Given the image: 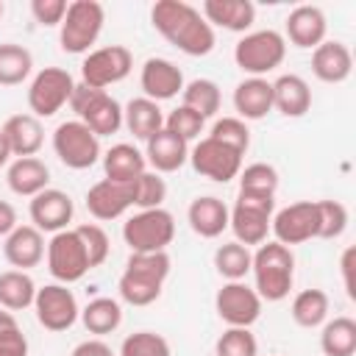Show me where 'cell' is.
I'll list each match as a JSON object with an SVG mask.
<instances>
[{
  "instance_id": "6da1fadb",
  "label": "cell",
  "mask_w": 356,
  "mask_h": 356,
  "mask_svg": "<svg viewBox=\"0 0 356 356\" xmlns=\"http://www.w3.org/2000/svg\"><path fill=\"white\" fill-rule=\"evenodd\" d=\"M153 28L181 53L186 56H209L214 50V28L203 19V14L184 0H159L150 8Z\"/></svg>"
},
{
  "instance_id": "7a4b0ae2",
  "label": "cell",
  "mask_w": 356,
  "mask_h": 356,
  "mask_svg": "<svg viewBox=\"0 0 356 356\" xmlns=\"http://www.w3.org/2000/svg\"><path fill=\"white\" fill-rule=\"evenodd\" d=\"M170 256L167 250L159 253H131L125 261V270L120 275V298L131 306H150L153 300H159L164 281L170 275Z\"/></svg>"
},
{
  "instance_id": "3957f363",
  "label": "cell",
  "mask_w": 356,
  "mask_h": 356,
  "mask_svg": "<svg viewBox=\"0 0 356 356\" xmlns=\"http://www.w3.org/2000/svg\"><path fill=\"white\" fill-rule=\"evenodd\" d=\"M250 273H253V289L261 300L267 303H278L289 295L292 284H295V256L292 248L281 245V242H261L253 253L250 261Z\"/></svg>"
},
{
  "instance_id": "277c9868",
  "label": "cell",
  "mask_w": 356,
  "mask_h": 356,
  "mask_svg": "<svg viewBox=\"0 0 356 356\" xmlns=\"http://www.w3.org/2000/svg\"><path fill=\"white\" fill-rule=\"evenodd\" d=\"M103 22H106V8L97 0H72V3H67V14L58 25L61 50L72 53V56L86 53L97 42V36L103 31Z\"/></svg>"
},
{
  "instance_id": "5b68a950",
  "label": "cell",
  "mask_w": 356,
  "mask_h": 356,
  "mask_svg": "<svg viewBox=\"0 0 356 356\" xmlns=\"http://www.w3.org/2000/svg\"><path fill=\"white\" fill-rule=\"evenodd\" d=\"M70 108L75 111V120H81L97 139L111 136L122 128V106L106 89H92L86 83H75Z\"/></svg>"
},
{
  "instance_id": "8992f818",
  "label": "cell",
  "mask_w": 356,
  "mask_h": 356,
  "mask_svg": "<svg viewBox=\"0 0 356 356\" xmlns=\"http://www.w3.org/2000/svg\"><path fill=\"white\" fill-rule=\"evenodd\" d=\"M122 239L131 253H159L175 239V217L161 209H142L122 222Z\"/></svg>"
},
{
  "instance_id": "52a82bcc",
  "label": "cell",
  "mask_w": 356,
  "mask_h": 356,
  "mask_svg": "<svg viewBox=\"0 0 356 356\" xmlns=\"http://www.w3.org/2000/svg\"><path fill=\"white\" fill-rule=\"evenodd\" d=\"M284 56H286V39L273 28L250 31L234 47L236 67L242 72H248L250 78H261V75L273 72L275 67H281Z\"/></svg>"
},
{
  "instance_id": "ba28073f",
  "label": "cell",
  "mask_w": 356,
  "mask_h": 356,
  "mask_svg": "<svg viewBox=\"0 0 356 356\" xmlns=\"http://www.w3.org/2000/svg\"><path fill=\"white\" fill-rule=\"evenodd\" d=\"M275 214V197H261V195H236L234 209L228 211V228L234 231L236 242L250 248L267 242L270 234V220Z\"/></svg>"
},
{
  "instance_id": "9c48e42d",
  "label": "cell",
  "mask_w": 356,
  "mask_h": 356,
  "mask_svg": "<svg viewBox=\"0 0 356 356\" xmlns=\"http://www.w3.org/2000/svg\"><path fill=\"white\" fill-rule=\"evenodd\" d=\"M47 270L56 278V284H75L81 281L92 267H89V256L86 248L78 236L75 228H64L58 234H53V239L47 242Z\"/></svg>"
},
{
  "instance_id": "30bf717a",
  "label": "cell",
  "mask_w": 356,
  "mask_h": 356,
  "mask_svg": "<svg viewBox=\"0 0 356 356\" xmlns=\"http://www.w3.org/2000/svg\"><path fill=\"white\" fill-rule=\"evenodd\" d=\"M75 92V78L61 70V67H44L33 75L31 86H28V106L31 114L36 120L42 117H53L56 111H61L70 97Z\"/></svg>"
},
{
  "instance_id": "8fae6325",
  "label": "cell",
  "mask_w": 356,
  "mask_h": 356,
  "mask_svg": "<svg viewBox=\"0 0 356 356\" xmlns=\"http://www.w3.org/2000/svg\"><path fill=\"white\" fill-rule=\"evenodd\" d=\"M53 150L64 167L89 170L100 159V139L81 120H67L53 131Z\"/></svg>"
},
{
  "instance_id": "7c38bea8",
  "label": "cell",
  "mask_w": 356,
  "mask_h": 356,
  "mask_svg": "<svg viewBox=\"0 0 356 356\" xmlns=\"http://www.w3.org/2000/svg\"><path fill=\"white\" fill-rule=\"evenodd\" d=\"M134 70V56L122 44H106L92 50L81 64V83L92 89H106L125 81Z\"/></svg>"
},
{
  "instance_id": "4fadbf2b",
  "label": "cell",
  "mask_w": 356,
  "mask_h": 356,
  "mask_svg": "<svg viewBox=\"0 0 356 356\" xmlns=\"http://www.w3.org/2000/svg\"><path fill=\"white\" fill-rule=\"evenodd\" d=\"M261 298L245 281H225L217 289L214 309L228 328H250L261 317Z\"/></svg>"
},
{
  "instance_id": "5bb4252c",
  "label": "cell",
  "mask_w": 356,
  "mask_h": 356,
  "mask_svg": "<svg viewBox=\"0 0 356 356\" xmlns=\"http://www.w3.org/2000/svg\"><path fill=\"white\" fill-rule=\"evenodd\" d=\"M33 312L42 328L47 331H67L75 325V320L81 317L78 300L72 295V289H67V284H44L36 289L33 298Z\"/></svg>"
},
{
  "instance_id": "9a60e30c",
  "label": "cell",
  "mask_w": 356,
  "mask_h": 356,
  "mask_svg": "<svg viewBox=\"0 0 356 356\" xmlns=\"http://www.w3.org/2000/svg\"><path fill=\"white\" fill-rule=\"evenodd\" d=\"M189 161H192V170L209 181H217V184H228L239 175L242 170V153H236L234 147L211 139V136H203L192 150H189Z\"/></svg>"
},
{
  "instance_id": "2e32d148",
  "label": "cell",
  "mask_w": 356,
  "mask_h": 356,
  "mask_svg": "<svg viewBox=\"0 0 356 356\" xmlns=\"http://www.w3.org/2000/svg\"><path fill=\"white\" fill-rule=\"evenodd\" d=\"M270 231L275 234V242H281L286 248L317 239V206H314V200H298V203H289L281 211H275L270 220Z\"/></svg>"
},
{
  "instance_id": "e0dca14e",
  "label": "cell",
  "mask_w": 356,
  "mask_h": 356,
  "mask_svg": "<svg viewBox=\"0 0 356 356\" xmlns=\"http://www.w3.org/2000/svg\"><path fill=\"white\" fill-rule=\"evenodd\" d=\"M28 214H31L33 228H39L42 234H58V231H64L72 222L75 206H72V197L67 192L47 186L36 197H31Z\"/></svg>"
},
{
  "instance_id": "ac0fdd59",
  "label": "cell",
  "mask_w": 356,
  "mask_h": 356,
  "mask_svg": "<svg viewBox=\"0 0 356 356\" xmlns=\"http://www.w3.org/2000/svg\"><path fill=\"white\" fill-rule=\"evenodd\" d=\"M86 209L95 220H117L122 217L128 209H134V181L122 184V181H97L95 186H89L86 192Z\"/></svg>"
},
{
  "instance_id": "d6986e66",
  "label": "cell",
  "mask_w": 356,
  "mask_h": 356,
  "mask_svg": "<svg viewBox=\"0 0 356 356\" xmlns=\"http://www.w3.org/2000/svg\"><path fill=\"white\" fill-rule=\"evenodd\" d=\"M139 86L147 100H172L184 92V72L170 58H147L139 72Z\"/></svg>"
},
{
  "instance_id": "ffe728a7",
  "label": "cell",
  "mask_w": 356,
  "mask_h": 356,
  "mask_svg": "<svg viewBox=\"0 0 356 356\" xmlns=\"http://www.w3.org/2000/svg\"><path fill=\"white\" fill-rule=\"evenodd\" d=\"M44 234L33 225H17L6 239H3V256L14 270H31L39 267L44 259Z\"/></svg>"
},
{
  "instance_id": "44dd1931",
  "label": "cell",
  "mask_w": 356,
  "mask_h": 356,
  "mask_svg": "<svg viewBox=\"0 0 356 356\" xmlns=\"http://www.w3.org/2000/svg\"><path fill=\"white\" fill-rule=\"evenodd\" d=\"M286 36L295 47L300 50H314L317 44L325 42V31H328V19L323 14L320 6H298L289 11L286 25H284Z\"/></svg>"
},
{
  "instance_id": "7402d4cb",
  "label": "cell",
  "mask_w": 356,
  "mask_h": 356,
  "mask_svg": "<svg viewBox=\"0 0 356 356\" xmlns=\"http://www.w3.org/2000/svg\"><path fill=\"white\" fill-rule=\"evenodd\" d=\"M312 72L323 83H342L353 72V56L345 42L325 39L312 50Z\"/></svg>"
},
{
  "instance_id": "603a6c76",
  "label": "cell",
  "mask_w": 356,
  "mask_h": 356,
  "mask_svg": "<svg viewBox=\"0 0 356 356\" xmlns=\"http://www.w3.org/2000/svg\"><path fill=\"white\" fill-rule=\"evenodd\" d=\"M145 161L153 167V172H175L189 161V142L178 139L170 131H159L145 142Z\"/></svg>"
},
{
  "instance_id": "cb8c5ba5",
  "label": "cell",
  "mask_w": 356,
  "mask_h": 356,
  "mask_svg": "<svg viewBox=\"0 0 356 356\" xmlns=\"http://www.w3.org/2000/svg\"><path fill=\"white\" fill-rule=\"evenodd\" d=\"M200 14L211 28L245 33L256 19V6L250 0H206Z\"/></svg>"
},
{
  "instance_id": "d4e9b609",
  "label": "cell",
  "mask_w": 356,
  "mask_h": 356,
  "mask_svg": "<svg viewBox=\"0 0 356 356\" xmlns=\"http://www.w3.org/2000/svg\"><path fill=\"white\" fill-rule=\"evenodd\" d=\"M6 184L19 197H36L50 184V167L36 156L14 159L6 170Z\"/></svg>"
},
{
  "instance_id": "484cf974",
  "label": "cell",
  "mask_w": 356,
  "mask_h": 356,
  "mask_svg": "<svg viewBox=\"0 0 356 356\" xmlns=\"http://www.w3.org/2000/svg\"><path fill=\"white\" fill-rule=\"evenodd\" d=\"M234 108L239 120H264L273 111V83L267 78H245L234 89Z\"/></svg>"
},
{
  "instance_id": "4316f807",
  "label": "cell",
  "mask_w": 356,
  "mask_h": 356,
  "mask_svg": "<svg viewBox=\"0 0 356 356\" xmlns=\"http://www.w3.org/2000/svg\"><path fill=\"white\" fill-rule=\"evenodd\" d=\"M3 136L8 142L11 156L25 159V156H36L42 142H44V128L33 114H14L3 122Z\"/></svg>"
},
{
  "instance_id": "83f0119b",
  "label": "cell",
  "mask_w": 356,
  "mask_h": 356,
  "mask_svg": "<svg viewBox=\"0 0 356 356\" xmlns=\"http://www.w3.org/2000/svg\"><path fill=\"white\" fill-rule=\"evenodd\" d=\"M186 220H189V228L197 236L217 239L228 228V206L220 197H214V195H203V197H195L189 203Z\"/></svg>"
},
{
  "instance_id": "f1b7e54d",
  "label": "cell",
  "mask_w": 356,
  "mask_h": 356,
  "mask_svg": "<svg viewBox=\"0 0 356 356\" xmlns=\"http://www.w3.org/2000/svg\"><path fill=\"white\" fill-rule=\"evenodd\" d=\"M273 108H278L284 117H303L312 108L309 83L295 72L278 75L273 81Z\"/></svg>"
},
{
  "instance_id": "f546056e",
  "label": "cell",
  "mask_w": 356,
  "mask_h": 356,
  "mask_svg": "<svg viewBox=\"0 0 356 356\" xmlns=\"http://www.w3.org/2000/svg\"><path fill=\"white\" fill-rule=\"evenodd\" d=\"M147 170V161H145V153L128 142H120V145H111L106 153H103V172L108 181H122V184H131L136 181L142 172Z\"/></svg>"
},
{
  "instance_id": "4dcf8cb0",
  "label": "cell",
  "mask_w": 356,
  "mask_h": 356,
  "mask_svg": "<svg viewBox=\"0 0 356 356\" xmlns=\"http://www.w3.org/2000/svg\"><path fill=\"white\" fill-rule=\"evenodd\" d=\"M122 125L134 134V139L147 142L153 134H159L164 128L161 106L156 100H147V97H134L122 108Z\"/></svg>"
},
{
  "instance_id": "1f68e13d",
  "label": "cell",
  "mask_w": 356,
  "mask_h": 356,
  "mask_svg": "<svg viewBox=\"0 0 356 356\" xmlns=\"http://www.w3.org/2000/svg\"><path fill=\"white\" fill-rule=\"evenodd\" d=\"M81 323L95 337L114 334L122 323V306L114 298H95L81 309Z\"/></svg>"
},
{
  "instance_id": "d6a6232c",
  "label": "cell",
  "mask_w": 356,
  "mask_h": 356,
  "mask_svg": "<svg viewBox=\"0 0 356 356\" xmlns=\"http://www.w3.org/2000/svg\"><path fill=\"white\" fill-rule=\"evenodd\" d=\"M36 284L25 270H6L0 273V306L8 312H22L33 306Z\"/></svg>"
},
{
  "instance_id": "836d02e7",
  "label": "cell",
  "mask_w": 356,
  "mask_h": 356,
  "mask_svg": "<svg viewBox=\"0 0 356 356\" xmlns=\"http://www.w3.org/2000/svg\"><path fill=\"white\" fill-rule=\"evenodd\" d=\"M328 309H331V300L323 289H303L295 295L289 314L300 328H320L328 320Z\"/></svg>"
},
{
  "instance_id": "e575fe53",
  "label": "cell",
  "mask_w": 356,
  "mask_h": 356,
  "mask_svg": "<svg viewBox=\"0 0 356 356\" xmlns=\"http://www.w3.org/2000/svg\"><path fill=\"white\" fill-rule=\"evenodd\" d=\"M320 348L325 356H353L356 353V320L334 317L323 323Z\"/></svg>"
},
{
  "instance_id": "d590c367",
  "label": "cell",
  "mask_w": 356,
  "mask_h": 356,
  "mask_svg": "<svg viewBox=\"0 0 356 356\" xmlns=\"http://www.w3.org/2000/svg\"><path fill=\"white\" fill-rule=\"evenodd\" d=\"M31 70H33V56L28 47L14 42L0 44V86H19L22 81H28Z\"/></svg>"
},
{
  "instance_id": "8d00e7d4",
  "label": "cell",
  "mask_w": 356,
  "mask_h": 356,
  "mask_svg": "<svg viewBox=\"0 0 356 356\" xmlns=\"http://www.w3.org/2000/svg\"><path fill=\"white\" fill-rule=\"evenodd\" d=\"M186 108L197 111L203 120L214 117L220 111V103H222V95H220V86L211 81V78H195L189 83H184V92H181Z\"/></svg>"
},
{
  "instance_id": "74e56055",
  "label": "cell",
  "mask_w": 356,
  "mask_h": 356,
  "mask_svg": "<svg viewBox=\"0 0 356 356\" xmlns=\"http://www.w3.org/2000/svg\"><path fill=\"white\" fill-rule=\"evenodd\" d=\"M250 261H253L250 248L239 245L236 239L234 242H222L214 250V267L225 281H242L250 273Z\"/></svg>"
},
{
  "instance_id": "f35d334b",
  "label": "cell",
  "mask_w": 356,
  "mask_h": 356,
  "mask_svg": "<svg viewBox=\"0 0 356 356\" xmlns=\"http://www.w3.org/2000/svg\"><path fill=\"white\" fill-rule=\"evenodd\" d=\"M239 192L245 195H261V197H275L278 192V172L273 164L253 161L245 170H239Z\"/></svg>"
},
{
  "instance_id": "ab89813d",
  "label": "cell",
  "mask_w": 356,
  "mask_h": 356,
  "mask_svg": "<svg viewBox=\"0 0 356 356\" xmlns=\"http://www.w3.org/2000/svg\"><path fill=\"white\" fill-rule=\"evenodd\" d=\"M167 200V181L153 172V170H145L136 181H134V206L142 211V209H161V203Z\"/></svg>"
},
{
  "instance_id": "60d3db41",
  "label": "cell",
  "mask_w": 356,
  "mask_h": 356,
  "mask_svg": "<svg viewBox=\"0 0 356 356\" xmlns=\"http://www.w3.org/2000/svg\"><path fill=\"white\" fill-rule=\"evenodd\" d=\"M317 206V239H337L348 228V209L339 200H314Z\"/></svg>"
},
{
  "instance_id": "b9f144b4",
  "label": "cell",
  "mask_w": 356,
  "mask_h": 356,
  "mask_svg": "<svg viewBox=\"0 0 356 356\" xmlns=\"http://www.w3.org/2000/svg\"><path fill=\"white\" fill-rule=\"evenodd\" d=\"M120 356H172L170 342L156 331L128 334L120 345Z\"/></svg>"
},
{
  "instance_id": "7bdbcfd3",
  "label": "cell",
  "mask_w": 356,
  "mask_h": 356,
  "mask_svg": "<svg viewBox=\"0 0 356 356\" xmlns=\"http://www.w3.org/2000/svg\"><path fill=\"white\" fill-rule=\"evenodd\" d=\"M214 356H259V342L250 328H225L214 345Z\"/></svg>"
},
{
  "instance_id": "ee69618b",
  "label": "cell",
  "mask_w": 356,
  "mask_h": 356,
  "mask_svg": "<svg viewBox=\"0 0 356 356\" xmlns=\"http://www.w3.org/2000/svg\"><path fill=\"white\" fill-rule=\"evenodd\" d=\"M203 125H206V120H203L197 111L186 108V106L172 108V111L164 117V131L175 134V136H178V139H184V142L197 139V136L203 134Z\"/></svg>"
},
{
  "instance_id": "f6af8a7d",
  "label": "cell",
  "mask_w": 356,
  "mask_h": 356,
  "mask_svg": "<svg viewBox=\"0 0 356 356\" xmlns=\"http://www.w3.org/2000/svg\"><path fill=\"white\" fill-rule=\"evenodd\" d=\"M209 136L217 139V142H222V145H228V147H234L242 156L250 147V131H248L245 120H239V117H222V120H217L211 125V134Z\"/></svg>"
},
{
  "instance_id": "bcb514c9",
  "label": "cell",
  "mask_w": 356,
  "mask_h": 356,
  "mask_svg": "<svg viewBox=\"0 0 356 356\" xmlns=\"http://www.w3.org/2000/svg\"><path fill=\"white\" fill-rule=\"evenodd\" d=\"M83 248H86V256H89V267H100L106 259H108V250H111V242H108V234L97 225V222H83L75 228Z\"/></svg>"
},
{
  "instance_id": "7dc6e473",
  "label": "cell",
  "mask_w": 356,
  "mask_h": 356,
  "mask_svg": "<svg viewBox=\"0 0 356 356\" xmlns=\"http://www.w3.org/2000/svg\"><path fill=\"white\" fill-rule=\"evenodd\" d=\"M31 14L44 28L61 25V19L67 14V0H31Z\"/></svg>"
},
{
  "instance_id": "c3c4849f",
  "label": "cell",
  "mask_w": 356,
  "mask_h": 356,
  "mask_svg": "<svg viewBox=\"0 0 356 356\" xmlns=\"http://www.w3.org/2000/svg\"><path fill=\"white\" fill-rule=\"evenodd\" d=\"M0 356H28V339L19 325L0 331Z\"/></svg>"
},
{
  "instance_id": "681fc988",
  "label": "cell",
  "mask_w": 356,
  "mask_h": 356,
  "mask_svg": "<svg viewBox=\"0 0 356 356\" xmlns=\"http://www.w3.org/2000/svg\"><path fill=\"white\" fill-rule=\"evenodd\" d=\"M353 270H356V248H345L342 259H339V273H342V284L350 300H356V284H353Z\"/></svg>"
},
{
  "instance_id": "f907efd6",
  "label": "cell",
  "mask_w": 356,
  "mask_h": 356,
  "mask_svg": "<svg viewBox=\"0 0 356 356\" xmlns=\"http://www.w3.org/2000/svg\"><path fill=\"white\" fill-rule=\"evenodd\" d=\"M70 356H114V350H111V345H106L100 337H95V339L78 342Z\"/></svg>"
},
{
  "instance_id": "816d5d0a",
  "label": "cell",
  "mask_w": 356,
  "mask_h": 356,
  "mask_svg": "<svg viewBox=\"0 0 356 356\" xmlns=\"http://www.w3.org/2000/svg\"><path fill=\"white\" fill-rule=\"evenodd\" d=\"M17 228V209L8 200H0V239H6Z\"/></svg>"
},
{
  "instance_id": "f5cc1de1",
  "label": "cell",
  "mask_w": 356,
  "mask_h": 356,
  "mask_svg": "<svg viewBox=\"0 0 356 356\" xmlns=\"http://www.w3.org/2000/svg\"><path fill=\"white\" fill-rule=\"evenodd\" d=\"M17 325V317L8 312V309H3L0 306V331H6V328H14Z\"/></svg>"
},
{
  "instance_id": "db71d44e",
  "label": "cell",
  "mask_w": 356,
  "mask_h": 356,
  "mask_svg": "<svg viewBox=\"0 0 356 356\" xmlns=\"http://www.w3.org/2000/svg\"><path fill=\"white\" fill-rule=\"evenodd\" d=\"M8 159H11V150H8V142H6V136H3V131H0V167H6Z\"/></svg>"
},
{
  "instance_id": "11a10c76",
  "label": "cell",
  "mask_w": 356,
  "mask_h": 356,
  "mask_svg": "<svg viewBox=\"0 0 356 356\" xmlns=\"http://www.w3.org/2000/svg\"><path fill=\"white\" fill-rule=\"evenodd\" d=\"M0 17H3V3H0Z\"/></svg>"
}]
</instances>
